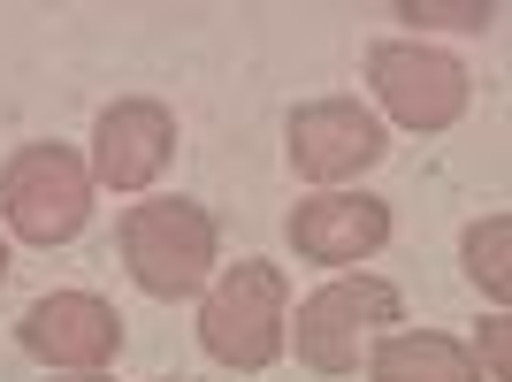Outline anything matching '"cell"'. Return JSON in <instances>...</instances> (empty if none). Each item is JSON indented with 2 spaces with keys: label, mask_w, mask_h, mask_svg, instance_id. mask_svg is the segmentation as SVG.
<instances>
[{
  "label": "cell",
  "mask_w": 512,
  "mask_h": 382,
  "mask_svg": "<svg viewBox=\"0 0 512 382\" xmlns=\"http://www.w3.org/2000/svg\"><path fill=\"white\" fill-rule=\"evenodd\" d=\"M283 329H291V283L276 260L214 268V283L199 291V344L237 375H268L283 360Z\"/></svg>",
  "instance_id": "obj_1"
},
{
  "label": "cell",
  "mask_w": 512,
  "mask_h": 382,
  "mask_svg": "<svg viewBox=\"0 0 512 382\" xmlns=\"http://www.w3.org/2000/svg\"><path fill=\"white\" fill-rule=\"evenodd\" d=\"M123 268L146 298H199L222 268V230L199 199H138L123 207Z\"/></svg>",
  "instance_id": "obj_2"
},
{
  "label": "cell",
  "mask_w": 512,
  "mask_h": 382,
  "mask_svg": "<svg viewBox=\"0 0 512 382\" xmlns=\"http://www.w3.org/2000/svg\"><path fill=\"white\" fill-rule=\"evenodd\" d=\"M383 329H406V298L383 276H329L314 298H299V321L283 329V352H299L306 375H360V352Z\"/></svg>",
  "instance_id": "obj_3"
},
{
  "label": "cell",
  "mask_w": 512,
  "mask_h": 382,
  "mask_svg": "<svg viewBox=\"0 0 512 382\" xmlns=\"http://www.w3.org/2000/svg\"><path fill=\"white\" fill-rule=\"evenodd\" d=\"M0 214H8V237L23 245H69L85 237L92 222V169L85 153L62 146V138H31L0 161Z\"/></svg>",
  "instance_id": "obj_4"
},
{
  "label": "cell",
  "mask_w": 512,
  "mask_h": 382,
  "mask_svg": "<svg viewBox=\"0 0 512 382\" xmlns=\"http://www.w3.org/2000/svg\"><path fill=\"white\" fill-rule=\"evenodd\" d=\"M283 153H291L299 184H314V191H352V184H360V176L390 153V123H383L367 100H352V92L299 100L291 115H283Z\"/></svg>",
  "instance_id": "obj_5"
},
{
  "label": "cell",
  "mask_w": 512,
  "mask_h": 382,
  "mask_svg": "<svg viewBox=\"0 0 512 382\" xmlns=\"http://www.w3.org/2000/svg\"><path fill=\"white\" fill-rule=\"evenodd\" d=\"M367 85L383 100V115L406 130H451L474 100L467 62L428 39H375L367 46Z\"/></svg>",
  "instance_id": "obj_6"
},
{
  "label": "cell",
  "mask_w": 512,
  "mask_h": 382,
  "mask_svg": "<svg viewBox=\"0 0 512 382\" xmlns=\"http://www.w3.org/2000/svg\"><path fill=\"white\" fill-rule=\"evenodd\" d=\"M16 344L46 375H107V360L123 352V314L100 291H46L23 306Z\"/></svg>",
  "instance_id": "obj_7"
},
{
  "label": "cell",
  "mask_w": 512,
  "mask_h": 382,
  "mask_svg": "<svg viewBox=\"0 0 512 382\" xmlns=\"http://www.w3.org/2000/svg\"><path fill=\"white\" fill-rule=\"evenodd\" d=\"M176 153V115L169 100L153 92H130V100H107L92 115V191H146L153 176L169 169Z\"/></svg>",
  "instance_id": "obj_8"
},
{
  "label": "cell",
  "mask_w": 512,
  "mask_h": 382,
  "mask_svg": "<svg viewBox=\"0 0 512 382\" xmlns=\"http://www.w3.org/2000/svg\"><path fill=\"white\" fill-rule=\"evenodd\" d=\"M283 230H291L306 268L352 276L360 260H375L390 245V199H375V191H306Z\"/></svg>",
  "instance_id": "obj_9"
},
{
  "label": "cell",
  "mask_w": 512,
  "mask_h": 382,
  "mask_svg": "<svg viewBox=\"0 0 512 382\" xmlns=\"http://www.w3.org/2000/svg\"><path fill=\"white\" fill-rule=\"evenodd\" d=\"M367 382H482V367L444 329H383L367 344Z\"/></svg>",
  "instance_id": "obj_10"
},
{
  "label": "cell",
  "mask_w": 512,
  "mask_h": 382,
  "mask_svg": "<svg viewBox=\"0 0 512 382\" xmlns=\"http://www.w3.org/2000/svg\"><path fill=\"white\" fill-rule=\"evenodd\" d=\"M459 268L490 306L512 298V214H474L467 237H459Z\"/></svg>",
  "instance_id": "obj_11"
},
{
  "label": "cell",
  "mask_w": 512,
  "mask_h": 382,
  "mask_svg": "<svg viewBox=\"0 0 512 382\" xmlns=\"http://www.w3.org/2000/svg\"><path fill=\"white\" fill-rule=\"evenodd\" d=\"M505 329H512L505 314H490V321H482V352H474V367H482V382H505Z\"/></svg>",
  "instance_id": "obj_12"
},
{
  "label": "cell",
  "mask_w": 512,
  "mask_h": 382,
  "mask_svg": "<svg viewBox=\"0 0 512 382\" xmlns=\"http://www.w3.org/2000/svg\"><path fill=\"white\" fill-rule=\"evenodd\" d=\"M46 382H115V375H46Z\"/></svg>",
  "instance_id": "obj_13"
},
{
  "label": "cell",
  "mask_w": 512,
  "mask_h": 382,
  "mask_svg": "<svg viewBox=\"0 0 512 382\" xmlns=\"http://www.w3.org/2000/svg\"><path fill=\"white\" fill-rule=\"evenodd\" d=\"M8 268H16V260H8V237H0V283H8Z\"/></svg>",
  "instance_id": "obj_14"
},
{
  "label": "cell",
  "mask_w": 512,
  "mask_h": 382,
  "mask_svg": "<svg viewBox=\"0 0 512 382\" xmlns=\"http://www.w3.org/2000/svg\"><path fill=\"white\" fill-rule=\"evenodd\" d=\"M161 382H169V375H161Z\"/></svg>",
  "instance_id": "obj_15"
}]
</instances>
